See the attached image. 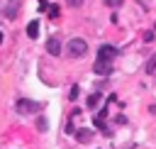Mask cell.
Returning <instances> with one entry per match:
<instances>
[{"instance_id":"cell-14","label":"cell","mask_w":156,"mask_h":149,"mask_svg":"<svg viewBox=\"0 0 156 149\" xmlns=\"http://www.w3.org/2000/svg\"><path fill=\"white\" fill-rule=\"evenodd\" d=\"M66 2H68L71 7H80V5H83V0H66Z\"/></svg>"},{"instance_id":"cell-4","label":"cell","mask_w":156,"mask_h":149,"mask_svg":"<svg viewBox=\"0 0 156 149\" xmlns=\"http://www.w3.org/2000/svg\"><path fill=\"white\" fill-rule=\"evenodd\" d=\"M46 51H49L51 56H58V54H61V42H58V37H49V39H46Z\"/></svg>"},{"instance_id":"cell-10","label":"cell","mask_w":156,"mask_h":149,"mask_svg":"<svg viewBox=\"0 0 156 149\" xmlns=\"http://www.w3.org/2000/svg\"><path fill=\"white\" fill-rule=\"evenodd\" d=\"M46 12H49V17H51V20H58V15H61L58 5H49V10H46Z\"/></svg>"},{"instance_id":"cell-1","label":"cell","mask_w":156,"mask_h":149,"mask_svg":"<svg viewBox=\"0 0 156 149\" xmlns=\"http://www.w3.org/2000/svg\"><path fill=\"white\" fill-rule=\"evenodd\" d=\"M85 51H88V42H83V39H78V37L68 42V56L80 59V56H85Z\"/></svg>"},{"instance_id":"cell-8","label":"cell","mask_w":156,"mask_h":149,"mask_svg":"<svg viewBox=\"0 0 156 149\" xmlns=\"http://www.w3.org/2000/svg\"><path fill=\"white\" fill-rule=\"evenodd\" d=\"M20 5H22V0H12V2H10V7L5 10V15H7L10 20H15V15H17V7H20Z\"/></svg>"},{"instance_id":"cell-13","label":"cell","mask_w":156,"mask_h":149,"mask_svg":"<svg viewBox=\"0 0 156 149\" xmlns=\"http://www.w3.org/2000/svg\"><path fill=\"white\" fill-rule=\"evenodd\" d=\"M105 2H107L110 7H119V5H122V0H105Z\"/></svg>"},{"instance_id":"cell-11","label":"cell","mask_w":156,"mask_h":149,"mask_svg":"<svg viewBox=\"0 0 156 149\" xmlns=\"http://www.w3.org/2000/svg\"><path fill=\"white\" fill-rule=\"evenodd\" d=\"M98 103H100V95H98V93H93V95L88 98V107H95Z\"/></svg>"},{"instance_id":"cell-5","label":"cell","mask_w":156,"mask_h":149,"mask_svg":"<svg viewBox=\"0 0 156 149\" xmlns=\"http://www.w3.org/2000/svg\"><path fill=\"white\" fill-rule=\"evenodd\" d=\"M117 56V49L115 46H110V44H102L100 46V51H98V59H107V61H112Z\"/></svg>"},{"instance_id":"cell-15","label":"cell","mask_w":156,"mask_h":149,"mask_svg":"<svg viewBox=\"0 0 156 149\" xmlns=\"http://www.w3.org/2000/svg\"><path fill=\"white\" fill-rule=\"evenodd\" d=\"M39 10H49V2L46 0H39Z\"/></svg>"},{"instance_id":"cell-2","label":"cell","mask_w":156,"mask_h":149,"mask_svg":"<svg viewBox=\"0 0 156 149\" xmlns=\"http://www.w3.org/2000/svg\"><path fill=\"white\" fill-rule=\"evenodd\" d=\"M17 112L20 115H34V112H39V103L22 98V100H17Z\"/></svg>"},{"instance_id":"cell-17","label":"cell","mask_w":156,"mask_h":149,"mask_svg":"<svg viewBox=\"0 0 156 149\" xmlns=\"http://www.w3.org/2000/svg\"><path fill=\"white\" fill-rule=\"evenodd\" d=\"M0 44H2V32H0Z\"/></svg>"},{"instance_id":"cell-3","label":"cell","mask_w":156,"mask_h":149,"mask_svg":"<svg viewBox=\"0 0 156 149\" xmlns=\"http://www.w3.org/2000/svg\"><path fill=\"white\" fill-rule=\"evenodd\" d=\"M93 68H95V73H100V76H107V73L112 71V61H107V59H98Z\"/></svg>"},{"instance_id":"cell-9","label":"cell","mask_w":156,"mask_h":149,"mask_svg":"<svg viewBox=\"0 0 156 149\" xmlns=\"http://www.w3.org/2000/svg\"><path fill=\"white\" fill-rule=\"evenodd\" d=\"M144 71H146L149 76H154V73H156V54H154V56H149V61H146Z\"/></svg>"},{"instance_id":"cell-6","label":"cell","mask_w":156,"mask_h":149,"mask_svg":"<svg viewBox=\"0 0 156 149\" xmlns=\"http://www.w3.org/2000/svg\"><path fill=\"white\" fill-rule=\"evenodd\" d=\"M27 37H32V39L39 37V22H37V20H32V22L27 24Z\"/></svg>"},{"instance_id":"cell-7","label":"cell","mask_w":156,"mask_h":149,"mask_svg":"<svg viewBox=\"0 0 156 149\" xmlns=\"http://www.w3.org/2000/svg\"><path fill=\"white\" fill-rule=\"evenodd\" d=\"M76 139L83 142V144H88V142L93 139V132H90V129H78V132H76Z\"/></svg>"},{"instance_id":"cell-12","label":"cell","mask_w":156,"mask_h":149,"mask_svg":"<svg viewBox=\"0 0 156 149\" xmlns=\"http://www.w3.org/2000/svg\"><path fill=\"white\" fill-rule=\"evenodd\" d=\"M68 98H71V100H76V98H78V85H73V88H71V95H68Z\"/></svg>"},{"instance_id":"cell-16","label":"cell","mask_w":156,"mask_h":149,"mask_svg":"<svg viewBox=\"0 0 156 149\" xmlns=\"http://www.w3.org/2000/svg\"><path fill=\"white\" fill-rule=\"evenodd\" d=\"M144 42H154V32H146L144 34Z\"/></svg>"}]
</instances>
